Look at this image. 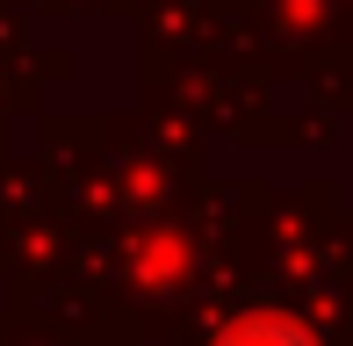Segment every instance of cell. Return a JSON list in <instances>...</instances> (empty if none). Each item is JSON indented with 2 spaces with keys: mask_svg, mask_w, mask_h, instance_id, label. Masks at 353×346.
I'll return each mask as SVG.
<instances>
[{
  "mask_svg": "<svg viewBox=\"0 0 353 346\" xmlns=\"http://www.w3.org/2000/svg\"><path fill=\"white\" fill-rule=\"evenodd\" d=\"M223 346H310V339H303L296 325H238Z\"/></svg>",
  "mask_w": 353,
  "mask_h": 346,
  "instance_id": "1",
  "label": "cell"
}]
</instances>
